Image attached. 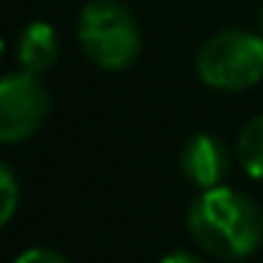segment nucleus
I'll return each mask as SVG.
<instances>
[{
    "label": "nucleus",
    "mask_w": 263,
    "mask_h": 263,
    "mask_svg": "<svg viewBox=\"0 0 263 263\" xmlns=\"http://www.w3.org/2000/svg\"><path fill=\"white\" fill-rule=\"evenodd\" d=\"M186 226L192 241L220 260L251 257L263 245V211L232 186L201 189L189 204Z\"/></svg>",
    "instance_id": "nucleus-1"
},
{
    "label": "nucleus",
    "mask_w": 263,
    "mask_h": 263,
    "mask_svg": "<svg viewBox=\"0 0 263 263\" xmlns=\"http://www.w3.org/2000/svg\"><path fill=\"white\" fill-rule=\"evenodd\" d=\"M78 44L93 65L105 71H121L137 62L143 50V31L124 4L93 0L78 19Z\"/></svg>",
    "instance_id": "nucleus-2"
},
{
    "label": "nucleus",
    "mask_w": 263,
    "mask_h": 263,
    "mask_svg": "<svg viewBox=\"0 0 263 263\" xmlns=\"http://www.w3.org/2000/svg\"><path fill=\"white\" fill-rule=\"evenodd\" d=\"M198 78L223 93H241L263 81V37L226 28L208 37L195 59Z\"/></svg>",
    "instance_id": "nucleus-3"
},
{
    "label": "nucleus",
    "mask_w": 263,
    "mask_h": 263,
    "mask_svg": "<svg viewBox=\"0 0 263 263\" xmlns=\"http://www.w3.org/2000/svg\"><path fill=\"white\" fill-rule=\"evenodd\" d=\"M50 115V90L34 71H13L0 84V140L22 143L34 137Z\"/></svg>",
    "instance_id": "nucleus-4"
},
{
    "label": "nucleus",
    "mask_w": 263,
    "mask_h": 263,
    "mask_svg": "<svg viewBox=\"0 0 263 263\" xmlns=\"http://www.w3.org/2000/svg\"><path fill=\"white\" fill-rule=\"evenodd\" d=\"M180 167L192 186L214 189L223 186V177L229 171V152L223 140H217L214 134H195L180 152Z\"/></svg>",
    "instance_id": "nucleus-5"
},
{
    "label": "nucleus",
    "mask_w": 263,
    "mask_h": 263,
    "mask_svg": "<svg viewBox=\"0 0 263 263\" xmlns=\"http://www.w3.org/2000/svg\"><path fill=\"white\" fill-rule=\"evenodd\" d=\"M16 59L25 71H34V74H44L56 65L59 59V37L53 31V25L47 22H31L22 34H19V44H16Z\"/></svg>",
    "instance_id": "nucleus-6"
},
{
    "label": "nucleus",
    "mask_w": 263,
    "mask_h": 263,
    "mask_svg": "<svg viewBox=\"0 0 263 263\" xmlns=\"http://www.w3.org/2000/svg\"><path fill=\"white\" fill-rule=\"evenodd\" d=\"M235 155H238V164H241V171L248 177L263 180V115H254L238 130Z\"/></svg>",
    "instance_id": "nucleus-7"
},
{
    "label": "nucleus",
    "mask_w": 263,
    "mask_h": 263,
    "mask_svg": "<svg viewBox=\"0 0 263 263\" xmlns=\"http://www.w3.org/2000/svg\"><path fill=\"white\" fill-rule=\"evenodd\" d=\"M0 189H4V208H0V223H10L13 214H16V204H19V183H16V174L10 164L0 167Z\"/></svg>",
    "instance_id": "nucleus-8"
},
{
    "label": "nucleus",
    "mask_w": 263,
    "mask_h": 263,
    "mask_svg": "<svg viewBox=\"0 0 263 263\" xmlns=\"http://www.w3.org/2000/svg\"><path fill=\"white\" fill-rule=\"evenodd\" d=\"M16 263H68V257H62L59 251H50V248H31V251L19 254Z\"/></svg>",
    "instance_id": "nucleus-9"
},
{
    "label": "nucleus",
    "mask_w": 263,
    "mask_h": 263,
    "mask_svg": "<svg viewBox=\"0 0 263 263\" xmlns=\"http://www.w3.org/2000/svg\"><path fill=\"white\" fill-rule=\"evenodd\" d=\"M161 263H204V260L195 257V254H189V251H177V254H167Z\"/></svg>",
    "instance_id": "nucleus-10"
},
{
    "label": "nucleus",
    "mask_w": 263,
    "mask_h": 263,
    "mask_svg": "<svg viewBox=\"0 0 263 263\" xmlns=\"http://www.w3.org/2000/svg\"><path fill=\"white\" fill-rule=\"evenodd\" d=\"M260 28H263V16H260Z\"/></svg>",
    "instance_id": "nucleus-11"
}]
</instances>
